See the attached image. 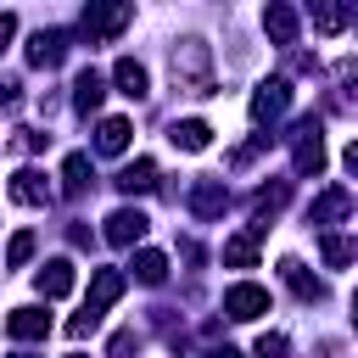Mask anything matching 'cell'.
Returning a JSON list of instances; mask_svg holds the SVG:
<instances>
[{"label":"cell","instance_id":"1","mask_svg":"<svg viewBox=\"0 0 358 358\" xmlns=\"http://www.w3.org/2000/svg\"><path fill=\"white\" fill-rule=\"evenodd\" d=\"M173 84L190 95H213V50L201 39H179L173 45Z\"/></svg>","mask_w":358,"mask_h":358},{"label":"cell","instance_id":"2","mask_svg":"<svg viewBox=\"0 0 358 358\" xmlns=\"http://www.w3.org/2000/svg\"><path fill=\"white\" fill-rule=\"evenodd\" d=\"M129 17H134V6H123V0H95V6H84V39L95 45V39H117L123 28H129Z\"/></svg>","mask_w":358,"mask_h":358},{"label":"cell","instance_id":"3","mask_svg":"<svg viewBox=\"0 0 358 358\" xmlns=\"http://www.w3.org/2000/svg\"><path fill=\"white\" fill-rule=\"evenodd\" d=\"M291 168H296L302 179L324 168V134H319V117H302V123H296V134H291Z\"/></svg>","mask_w":358,"mask_h":358},{"label":"cell","instance_id":"4","mask_svg":"<svg viewBox=\"0 0 358 358\" xmlns=\"http://www.w3.org/2000/svg\"><path fill=\"white\" fill-rule=\"evenodd\" d=\"M285 106H291V84L285 78H263L246 112H252V123H274V117H285Z\"/></svg>","mask_w":358,"mask_h":358},{"label":"cell","instance_id":"5","mask_svg":"<svg viewBox=\"0 0 358 358\" xmlns=\"http://www.w3.org/2000/svg\"><path fill=\"white\" fill-rule=\"evenodd\" d=\"M67 28H39L34 39H28V67H62V56H67Z\"/></svg>","mask_w":358,"mask_h":358},{"label":"cell","instance_id":"6","mask_svg":"<svg viewBox=\"0 0 358 358\" xmlns=\"http://www.w3.org/2000/svg\"><path fill=\"white\" fill-rule=\"evenodd\" d=\"M145 229H151V218H145L140 207L106 213V241H112V246H134V241H145Z\"/></svg>","mask_w":358,"mask_h":358},{"label":"cell","instance_id":"7","mask_svg":"<svg viewBox=\"0 0 358 358\" xmlns=\"http://www.w3.org/2000/svg\"><path fill=\"white\" fill-rule=\"evenodd\" d=\"M224 313L229 319H257V313H268V291L252 285V280H241V285L224 291Z\"/></svg>","mask_w":358,"mask_h":358},{"label":"cell","instance_id":"8","mask_svg":"<svg viewBox=\"0 0 358 358\" xmlns=\"http://www.w3.org/2000/svg\"><path fill=\"white\" fill-rule=\"evenodd\" d=\"M112 78H117V95H129V101H145V95H151V73H145L134 56H117V62H112Z\"/></svg>","mask_w":358,"mask_h":358},{"label":"cell","instance_id":"9","mask_svg":"<svg viewBox=\"0 0 358 358\" xmlns=\"http://www.w3.org/2000/svg\"><path fill=\"white\" fill-rule=\"evenodd\" d=\"M123 285H129V280H123L117 268H95V274H90V302H84V308L106 313V308H112V302L123 296Z\"/></svg>","mask_w":358,"mask_h":358},{"label":"cell","instance_id":"10","mask_svg":"<svg viewBox=\"0 0 358 358\" xmlns=\"http://www.w3.org/2000/svg\"><path fill=\"white\" fill-rule=\"evenodd\" d=\"M6 330H11L17 341H45V336H50V313H45V308H11Z\"/></svg>","mask_w":358,"mask_h":358},{"label":"cell","instance_id":"11","mask_svg":"<svg viewBox=\"0 0 358 358\" xmlns=\"http://www.w3.org/2000/svg\"><path fill=\"white\" fill-rule=\"evenodd\" d=\"M296 28H302V17H296L291 6H280V0L263 11V34H268L274 45H296Z\"/></svg>","mask_w":358,"mask_h":358},{"label":"cell","instance_id":"12","mask_svg":"<svg viewBox=\"0 0 358 358\" xmlns=\"http://www.w3.org/2000/svg\"><path fill=\"white\" fill-rule=\"evenodd\" d=\"M11 201H22V207H45V201H50V185H45V173H34V168H17V173H11Z\"/></svg>","mask_w":358,"mask_h":358},{"label":"cell","instance_id":"13","mask_svg":"<svg viewBox=\"0 0 358 358\" xmlns=\"http://www.w3.org/2000/svg\"><path fill=\"white\" fill-rule=\"evenodd\" d=\"M229 207V190L218 185V179H196V190H190V213L196 218H218Z\"/></svg>","mask_w":358,"mask_h":358},{"label":"cell","instance_id":"14","mask_svg":"<svg viewBox=\"0 0 358 358\" xmlns=\"http://www.w3.org/2000/svg\"><path fill=\"white\" fill-rule=\"evenodd\" d=\"M106 101V78L95 73V67H78V78H73V106L78 112H95Z\"/></svg>","mask_w":358,"mask_h":358},{"label":"cell","instance_id":"15","mask_svg":"<svg viewBox=\"0 0 358 358\" xmlns=\"http://www.w3.org/2000/svg\"><path fill=\"white\" fill-rule=\"evenodd\" d=\"M117 190H123V196H145V190H157V162H151V157H134V162L117 173Z\"/></svg>","mask_w":358,"mask_h":358},{"label":"cell","instance_id":"16","mask_svg":"<svg viewBox=\"0 0 358 358\" xmlns=\"http://www.w3.org/2000/svg\"><path fill=\"white\" fill-rule=\"evenodd\" d=\"M168 140H173L179 151H207V145H213V129H207L201 117H179V123L168 129Z\"/></svg>","mask_w":358,"mask_h":358},{"label":"cell","instance_id":"17","mask_svg":"<svg viewBox=\"0 0 358 358\" xmlns=\"http://www.w3.org/2000/svg\"><path fill=\"white\" fill-rule=\"evenodd\" d=\"M129 117H101V129H95V151H106V157H117V151H129Z\"/></svg>","mask_w":358,"mask_h":358},{"label":"cell","instance_id":"18","mask_svg":"<svg viewBox=\"0 0 358 358\" xmlns=\"http://www.w3.org/2000/svg\"><path fill=\"white\" fill-rule=\"evenodd\" d=\"M352 213V196L347 190H324L313 207H308V224H336V218H347Z\"/></svg>","mask_w":358,"mask_h":358},{"label":"cell","instance_id":"19","mask_svg":"<svg viewBox=\"0 0 358 358\" xmlns=\"http://www.w3.org/2000/svg\"><path fill=\"white\" fill-rule=\"evenodd\" d=\"M67 291H73V263L67 257H50L39 268V296H67Z\"/></svg>","mask_w":358,"mask_h":358},{"label":"cell","instance_id":"20","mask_svg":"<svg viewBox=\"0 0 358 358\" xmlns=\"http://www.w3.org/2000/svg\"><path fill=\"white\" fill-rule=\"evenodd\" d=\"M280 274H285V285H291L302 302H319V296H324V285H319V280H313V274H308L296 257H280Z\"/></svg>","mask_w":358,"mask_h":358},{"label":"cell","instance_id":"21","mask_svg":"<svg viewBox=\"0 0 358 358\" xmlns=\"http://www.w3.org/2000/svg\"><path fill=\"white\" fill-rule=\"evenodd\" d=\"M129 268H134L140 285H162V280H168V257H162V252H134Z\"/></svg>","mask_w":358,"mask_h":358},{"label":"cell","instance_id":"22","mask_svg":"<svg viewBox=\"0 0 358 358\" xmlns=\"http://www.w3.org/2000/svg\"><path fill=\"white\" fill-rule=\"evenodd\" d=\"M308 17H313V28H319V34H341V28L352 22L336 0H313V11H308Z\"/></svg>","mask_w":358,"mask_h":358},{"label":"cell","instance_id":"23","mask_svg":"<svg viewBox=\"0 0 358 358\" xmlns=\"http://www.w3.org/2000/svg\"><path fill=\"white\" fill-rule=\"evenodd\" d=\"M90 179H95V173H90V157H84V151H73V157L62 162V185H67V196L90 190Z\"/></svg>","mask_w":358,"mask_h":358},{"label":"cell","instance_id":"24","mask_svg":"<svg viewBox=\"0 0 358 358\" xmlns=\"http://www.w3.org/2000/svg\"><path fill=\"white\" fill-rule=\"evenodd\" d=\"M224 263H229V268H252V263H257V235H235V241H224Z\"/></svg>","mask_w":358,"mask_h":358},{"label":"cell","instance_id":"25","mask_svg":"<svg viewBox=\"0 0 358 358\" xmlns=\"http://www.w3.org/2000/svg\"><path fill=\"white\" fill-rule=\"evenodd\" d=\"M28 257H34V229H17L11 246H6V268H22Z\"/></svg>","mask_w":358,"mask_h":358},{"label":"cell","instance_id":"26","mask_svg":"<svg viewBox=\"0 0 358 358\" xmlns=\"http://www.w3.org/2000/svg\"><path fill=\"white\" fill-rule=\"evenodd\" d=\"M319 252H324V263H330V268H347V263H352V241H341V235H324V241H319Z\"/></svg>","mask_w":358,"mask_h":358},{"label":"cell","instance_id":"27","mask_svg":"<svg viewBox=\"0 0 358 358\" xmlns=\"http://www.w3.org/2000/svg\"><path fill=\"white\" fill-rule=\"evenodd\" d=\"M95 324H101V313H95V308H84V313H73V319H67V336H73V341H84Z\"/></svg>","mask_w":358,"mask_h":358},{"label":"cell","instance_id":"28","mask_svg":"<svg viewBox=\"0 0 358 358\" xmlns=\"http://www.w3.org/2000/svg\"><path fill=\"white\" fill-rule=\"evenodd\" d=\"M257 358H291L285 336H263V341H257Z\"/></svg>","mask_w":358,"mask_h":358},{"label":"cell","instance_id":"29","mask_svg":"<svg viewBox=\"0 0 358 358\" xmlns=\"http://www.w3.org/2000/svg\"><path fill=\"white\" fill-rule=\"evenodd\" d=\"M11 39H17V17H11V11H0V50H6Z\"/></svg>","mask_w":358,"mask_h":358},{"label":"cell","instance_id":"30","mask_svg":"<svg viewBox=\"0 0 358 358\" xmlns=\"http://www.w3.org/2000/svg\"><path fill=\"white\" fill-rule=\"evenodd\" d=\"M207 358H241V352H235V347H213Z\"/></svg>","mask_w":358,"mask_h":358},{"label":"cell","instance_id":"31","mask_svg":"<svg viewBox=\"0 0 358 358\" xmlns=\"http://www.w3.org/2000/svg\"><path fill=\"white\" fill-rule=\"evenodd\" d=\"M347 168H352V173H358V140H352V145H347Z\"/></svg>","mask_w":358,"mask_h":358},{"label":"cell","instance_id":"32","mask_svg":"<svg viewBox=\"0 0 358 358\" xmlns=\"http://www.w3.org/2000/svg\"><path fill=\"white\" fill-rule=\"evenodd\" d=\"M352 324H358V296H352Z\"/></svg>","mask_w":358,"mask_h":358},{"label":"cell","instance_id":"33","mask_svg":"<svg viewBox=\"0 0 358 358\" xmlns=\"http://www.w3.org/2000/svg\"><path fill=\"white\" fill-rule=\"evenodd\" d=\"M11 358H28V352H11Z\"/></svg>","mask_w":358,"mask_h":358},{"label":"cell","instance_id":"34","mask_svg":"<svg viewBox=\"0 0 358 358\" xmlns=\"http://www.w3.org/2000/svg\"><path fill=\"white\" fill-rule=\"evenodd\" d=\"M352 257H358V246H352Z\"/></svg>","mask_w":358,"mask_h":358},{"label":"cell","instance_id":"35","mask_svg":"<svg viewBox=\"0 0 358 358\" xmlns=\"http://www.w3.org/2000/svg\"><path fill=\"white\" fill-rule=\"evenodd\" d=\"M73 358H78V352H73Z\"/></svg>","mask_w":358,"mask_h":358}]
</instances>
